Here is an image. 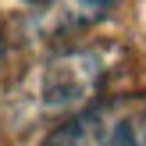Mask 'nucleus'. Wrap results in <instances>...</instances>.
<instances>
[{"instance_id":"nucleus-1","label":"nucleus","mask_w":146,"mask_h":146,"mask_svg":"<svg viewBox=\"0 0 146 146\" xmlns=\"http://www.w3.org/2000/svg\"><path fill=\"white\" fill-rule=\"evenodd\" d=\"M39 146H146V93H118L57 125Z\"/></svg>"},{"instance_id":"nucleus-2","label":"nucleus","mask_w":146,"mask_h":146,"mask_svg":"<svg viewBox=\"0 0 146 146\" xmlns=\"http://www.w3.org/2000/svg\"><path fill=\"white\" fill-rule=\"evenodd\" d=\"M104 57L93 50H64L43 68L39 96L46 111H86L96 104V93L104 86Z\"/></svg>"},{"instance_id":"nucleus-3","label":"nucleus","mask_w":146,"mask_h":146,"mask_svg":"<svg viewBox=\"0 0 146 146\" xmlns=\"http://www.w3.org/2000/svg\"><path fill=\"white\" fill-rule=\"evenodd\" d=\"M118 0H57V14L54 21L61 29H75V25H93L100 21Z\"/></svg>"},{"instance_id":"nucleus-4","label":"nucleus","mask_w":146,"mask_h":146,"mask_svg":"<svg viewBox=\"0 0 146 146\" xmlns=\"http://www.w3.org/2000/svg\"><path fill=\"white\" fill-rule=\"evenodd\" d=\"M0 64H4V39H0Z\"/></svg>"},{"instance_id":"nucleus-5","label":"nucleus","mask_w":146,"mask_h":146,"mask_svg":"<svg viewBox=\"0 0 146 146\" xmlns=\"http://www.w3.org/2000/svg\"><path fill=\"white\" fill-rule=\"evenodd\" d=\"M32 4H54V0H32Z\"/></svg>"}]
</instances>
